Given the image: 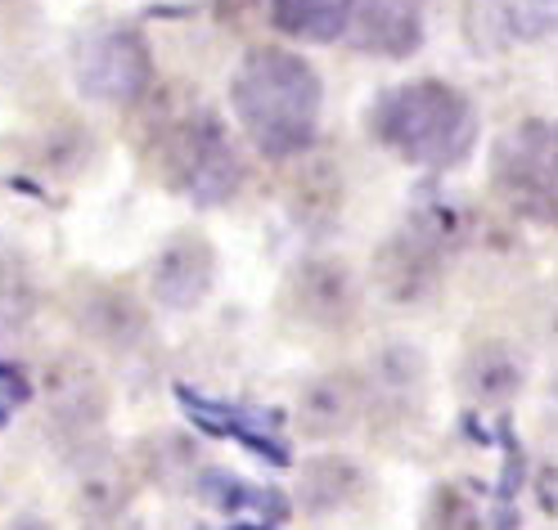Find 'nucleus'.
<instances>
[{"label":"nucleus","mask_w":558,"mask_h":530,"mask_svg":"<svg viewBox=\"0 0 558 530\" xmlns=\"http://www.w3.org/2000/svg\"><path fill=\"white\" fill-rule=\"evenodd\" d=\"M230 103L239 126L248 131L253 149L284 162L316 145L320 131V77L302 54L279 46H262L243 54L239 73L230 82Z\"/></svg>","instance_id":"nucleus-1"},{"label":"nucleus","mask_w":558,"mask_h":530,"mask_svg":"<svg viewBox=\"0 0 558 530\" xmlns=\"http://www.w3.org/2000/svg\"><path fill=\"white\" fill-rule=\"evenodd\" d=\"M369 135L414 167H460L477 145V113L469 95L446 82H410L369 109Z\"/></svg>","instance_id":"nucleus-2"},{"label":"nucleus","mask_w":558,"mask_h":530,"mask_svg":"<svg viewBox=\"0 0 558 530\" xmlns=\"http://www.w3.org/2000/svg\"><path fill=\"white\" fill-rule=\"evenodd\" d=\"M149 162L171 189H181L198 207H217L234 198L243 181V162L230 145L221 118L198 99L167 103L149 122Z\"/></svg>","instance_id":"nucleus-3"},{"label":"nucleus","mask_w":558,"mask_h":530,"mask_svg":"<svg viewBox=\"0 0 558 530\" xmlns=\"http://www.w3.org/2000/svg\"><path fill=\"white\" fill-rule=\"evenodd\" d=\"M496 194L536 225L554 221V126L532 118L509 126L492 149Z\"/></svg>","instance_id":"nucleus-4"},{"label":"nucleus","mask_w":558,"mask_h":530,"mask_svg":"<svg viewBox=\"0 0 558 530\" xmlns=\"http://www.w3.org/2000/svg\"><path fill=\"white\" fill-rule=\"evenodd\" d=\"M73 73L86 99L131 109L154 90V54L135 27H99L77 46Z\"/></svg>","instance_id":"nucleus-5"},{"label":"nucleus","mask_w":558,"mask_h":530,"mask_svg":"<svg viewBox=\"0 0 558 530\" xmlns=\"http://www.w3.org/2000/svg\"><path fill=\"white\" fill-rule=\"evenodd\" d=\"M428 0H342V37L365 54L405 59L424 46Z\"/></svg>","instance_id":"nucleus-6"},{"label":"nucleus","mask_w":558,"mask_h":530,"mask_svg":"<svg viewBox=\"0 0 558 530\" xmlns=\"http://www.w3.org/2000/svg\"><path fill=\"white\" fill-rule=\"evenodd\" d=\"M289 306L302 324L311 329H347L361 310V284L347 261L338 257H316V261H302L289 279Z\"/></svg>","instance_id":"nucleus-7"},{"label":"nucleus","mask_w":558,"mask_h":530,"mask_svg":"<svg viewBox=\"0 0 558 530\" xmlns=\"http://www.w3.org/2000/svg\"><path fill=\"white\" fill-rule=\"evenodd\" d=\"M213 279H217V252L194 230H181L154 257V297L171 310H194L213 288Z\"/></svg>","instance_id":"nucleus-8"},{"label":"nucleus","mask_w":558,"mask_h":530,"mask_svg":"<svg viewBox=\"0 0 558 530\" xmlns=\"http://www.w3.org/2000/svg\"><path fill=\"white\" fill-rule=\"evenodd\" d=\"M46 396H50V422L73 441L95 432L104 422V409H109V396H104L99 373L90 365H82V360H59L50 369Z\"/></svg>","instance_id":"nucleus-9"},{"label":"nucleus","mask_w":558,"mask_h":530,"mask_svg":"<svg viewBox=\"0 0 558 530\" xmlns=\"http://www.w3.org/2000/svg\"><path fill=\"white\" fill-rule=\"evenodd\" d=\"M365 386L352 373H320L298 392V428L311 441H333L361 418Z\"/></svg>","instance_id":"nucleus-10"},{"label":"nucleus","mask_w":558,"mask_h":530,"mask_svg":"<svg viewBox=\"0 0 558 530\" xmlns=\"http://www.w3.org/2000/svg\"><path fill=\"white\" fill-rule=\"evenodd\" d=\"M361 494H365V472L352 464V458L325 454V458H311V464L302 468L298 500L311 517H329V513L352 508Z\"/></svg>","instance_id":"nucleus-11"},{"label":"nucleus","mask_w":558,"mask_h":530,"mask_svg":"<svg viewBox=\"0 0 558 530\" xmlns=\"http://www.w3.org/2000/svg\"><path fill=\"white\" fill-rule=\"evenodd\" d=\"M527 382V360L509 342H482L464 365V392L477 405H505Z\"/></svg>","instance_id":"nucleus-12"},{"label":"nucleus","mask_w":558,"mask_h":530,"mask_svg":"<svg viewBox=\"0 0 558 530\" xmlns=\"http://www.w3.org/2000/svg\"><path fill=\"white\" fill-rule=\"evenodd\" d=\"M181 405L203 422L207 432H221V436H239L248 449H257V454H270L275 464H284V445H279L275 436H270V418L266 414H253V409H234V405H217V400H203V396H194L190 386H181Z\"/></svg>","instance_id":"nucleus-13"},{"label":"nucleus","mask_w":558,"mask_h":530,"mask_svg":"<svg viewBox=\"0 0 558 530\" xmlns=\"http://www.w3.org/2000/svg\"><path fill=\"white\" fill-rule=\"evenodd\" d=\"M424 378H428V365L424 356H418L414 346H388V350H378L374 365H369V386H374V396H383L388 405L397 409H414L418 396H424Z\"/></svg>","instance_id":"nucleus-14"},{"label":"nucleus","mask_w":558,"mask_h":530,"mask_svg":"<svg viewBox=\"0 0 558 530\" xmlns=\"http://www.w3.org/2000/svg\"><path fill=\"white\" fill-rule=\"evenodd\" d=\"M82 324L109 346H135V337L145 333V315H140L135 301L122 297V293L90 288L86 301H82Z\"/></svg>","instance_id":"nucleus-15"},{"label":"nucleus","mask_w":558,"mask_h":530,"mask_svg":"<svg viewBox=\"0 0 558 530\" xmlns=\"http://www.w3.org/2000/svg\"><path fill=\"white\" fill-rule=\"evenodd\" d=\"M270 23L302 41H338L342 0H270Z\"/></svg>","instance_id":"nucleus-16"},{"label":"nucleus","mask_w":558,"mask_h":530,"mask_svg":"<svg viewBox=\"0 0 558 530\" xmlns=\"http://www.w3.org/2000/svg\"><path fill=\"white\" fill-rule=\"evenodd\" d=\"M198 494L207 504H217L221 513H257V517H266L270 513V521H279L289 513V504L279 500L275 490H257V485H248V481H239V477H230V472H217V468H207L203 477H198Z\"/></svg>","instance_id":"nucleus-17"},{"label":"nucleus","mask_w":558,"mask_h":530,"mask_svg":"<svg viewBox=\"0 0 558 530\" xmlns=\"http://www.w3.org/2000/svg\"><path fill=\"white\" fill-rule=\"evenodd\" d=\"M126 500H131V477L113 464V458H99V464H90V468L82 472V490H77L82 513H90V517H113V513L126 508Z\"/></svg>","instance_id":"nucleus-18"},{"label":"nucleus","mask_w":558,"mask_h":530,"mask_svg":"<svg viewBox=\"0 0 558 530\" xmlns=\"http://www.w3.org/2000/svg\"><path fill=\"white\" fill-rule=\"evenodd\" d=\"M23 400H27V382H23L14 369L0 365V422H5V418H10V409H14V405H23Z\"/></svg>","instance_id":"nucleus-19"},{"label":"nucleus","mask_w":558,"mask_h":530,"mask_svg":"<svg viewBox=\"0 0 558 530\" xmlns=\"http://www.w3.org/2000/svg\"><path fill=\"white\" fill-rule=\"evenodd\" d=\"M14 530H46V526H41V521H37V517H23V521H19V526H14Z\"/></svg>","instance_id":"nucleus-20"},{"label":"nucleus","mask_w":558,"mask_h":530,"mask_svg":"<svg viewBox=\"0 0 558 530\" xmlns=\"http://www.w3.org/2000/svg\"><path fill=\"white\" fill-rule=\"evenodd\" d=\"M257 530H266V526H257Z\"/></svg>","instance_id":"nucleus-21"}]
</instances>
